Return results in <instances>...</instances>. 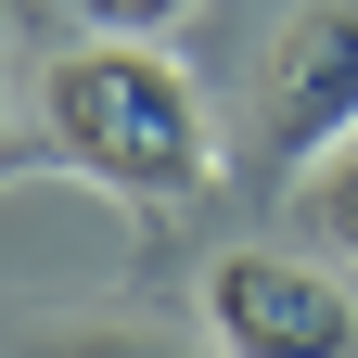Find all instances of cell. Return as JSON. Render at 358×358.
Wrapping results in <instances>:
<instances>
[{
    "instance_id": "obj_1",
    "label": "cell",
    "mask_w": 358,
    "mask_h": 358,
    "mask_svg": "<svg viewBox=\"0 0 358 358\" xmlns=\"http://www.w3.org/2000/svg\"><path fill=\"white\" fill-rule=\"evenodd\" d=\"M26 128H38V166H77V179H103L128 205H192L217 179L205 90L154 38H77V52H52L38 90H26Z\"/></svg>"
},
{
    "instance_id": "obj_4",
    "label": "cell",
    "mask_w": 358,
    "mask_h": 358,
    "mask_svg": "<svg viewBox=\"0 0 358 358\" xmlns=\"http://www.w3.org/2000/svg\"><path fill=\"white\" fill-rule=\"evenodd\" d=\"M13 358H205V345H179L166 320H26Z\"/></svg>"
},
{
    "instance_id": "obj_5",
    "label": "cell",
    "mask_w": 358,
    "mask_h": 358,
    "mask_svg": "<svg viewBox=\"0 0 358 358\" xmlns=\"http://www.w3.org/2000/svg\"><path fill=\"white\" fill-rule=\"evenodd\" d=\"M64 13H77L90 38H166L179 13H192V0H64Z\"/></svg>"
},
{
    "instance_id": "obj_6",
    "label": "cell",
    "mask_w": 358,
    "mask_h": 358,
    "mask_svg": "<svg viewBox=\"0 0 358 358\" xmlns=\"http://www.w3.org/2000/svg\"><path fill=\"white\" fill-rule=\"evenodd\" d=\"M307 217H320V231H333V243L358 256V141H345V154H333L320 179H307Z\"/></svg>"
},
{
    "instance_id": "obj_2",
    "label": "cell",
    "mask_w": 358,
    "mask_h": 358,
    "mask_svg": "<svg viewBox=\"0 0 358 358\" xmlns=\"http://www.w3.org/2000/svg\"><path fill=\"white\" fill-rule=\"evenodd\" d=\"M358 141V0H294L256 64V166L320 179Z\"/></svg>"
},
{
    "instance_id": "obj_3",
    "label": "cell",
    "mask_w": 358,
    "mask_h": 358,
    "mask_svg": "<svg viewBox=\"0 0 358 358\" xmlns=\"http://www.w3.org/2000/svg\"><path fill=\"white\" fill-rule=\"evenodd\" d=\"M205 345L217 358H358V294L307 256L231 243L205 268Z\"/></svg>"
}]
</instances>
